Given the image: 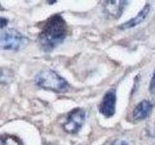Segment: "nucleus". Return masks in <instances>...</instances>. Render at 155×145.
<instances>
[{
  "instance_id": "f257e3e1",
  "label": "nucleus",
  "mask_w": 155,
  "mask_h": 145,
  "mask_svg": "<svg viewBox=\"0 0 155 145\" xmlns=\"http://www.w3.org/2000/svg\"><path fill=\"white\" fill-rule=\"evenodd\" d=\"M68 34V26L60 14H53L42 23L39 40L46 51H51L65 40Z\"/></svg>"
},
{
  "instance_id": "f03ea898",
  "label": "nucleus",
  "mask_w": 155,
  "mask_h": 145,
  "mask_svg": "<svg viewBox=\"0 0 155 145\" xmlns=\"http://www.w3.org/2000/svg\"><path fill=\"white\" fill-rule=\"evenodd\" d=\"M36 84L46 90H51L56 93H65L69 89V83L56 72L46 69L40 72L35 77Z\"/></svg>"
},
{
  "instance_id": "7ed1b4c3",
  "label": "nucleus",
  "mask_w": 155,
  "mask_h": 145,
  "mask_svg": "<svg viewBox=\"0 0 155 145\" xmlns=\"http://www.w3.org/2000/svg\"><path fill=\"white\" fill-rule=\"evenodd\" d=\"M26 43V38L16 29L9 28L0 32V50L16 51Z\"/></svg>"
},
{
  "instance_id": "20e7f679",
  "label": "nucleus",
  "mask_w": 155,
  "mask_h": 145,
  "mask_svg": "<svg viewBox=\"0 0 155 145\" xmlns=\"http://www.w3.org/2000/svg\"><path fill=\"white\" fill-rule=\"evenodd\" d=\"M85 116L86 113L82 108L73 109L68 114L66 122L63 125V129L69 134H77L84 124Z\"/></svg>"
},
{
  "instance_id": "39448f33",
  "label": "nucleus",
  "mask_w": 155,
  "mask_h": 145,
  "mask_svg": "<svg viewBox=\"0 0 155 145\" xmlns=\"http://www.w3.org/2000/svg\"><path fill=\"white\" fill-rule=\"evenodd\" d=\"M115 106L116 92L114 88H110L106 92V94L103 97V100L101 101L99 105V111L106 118H110L115 113Z\"/></svg>"
},
{
  "instance_id": "423d86ee",
  "label": "nucleus",
  "mask_w": 155,
  "mask_h": 145,
  "mask_svg": "<svg viewBox=\"0 0 155 145\" xmlns=\"http://www.w3.org/2000/svg\"><path fill=\"white\" fill-rule=\"evenodd\" d=\"M149 11H150V5L148 3H147L143 6V8L139 12V14H137V16L132 18L131 19H129V21H127L126 22L120 24V25L118 26V28L121 29V30H125V29H130V28H133L135 26H137L138 24L143 22L144 19L147 18V17L149 14Z\"/></svg>"
},
{
  "instance_id": "0eeeda50",
  "label": "nucleus",
  "mask_w": 155,
  "mask_h": 145,
  "mask_svg": "<svg viewBox=\"0 0 155 145\" xmlns=\"http://www.w3.org/2000/svg\"><path fill=\"white\" fill-rule=\"evenodd\" d=\"M153 105L147 100H143L137 105L133 110V119L135 121H142L147 118L151 112Z\"/></svg>"
},
{
  "instance_id": "6e6552de",
  "label": "nucleus",
  "mask_w": 155,
  "mask_h": 145,
  "mask_svg": "<svg viewBox=\"0 0 155 145\" xmlns=\"http://www.w3.org/2000/svg\"><path fill=\"white\" fill-rule=\"evenodd\" d=\"M127 1H107L105 2V9L107 13L110 14L111 17L118 18L127 5Z\"/></svg>"
},
{
  "instance_id": "1a4fd4ad",
  "label": "nucleus",
  "mask_w": 155,
  "mask_h": 145,
  "mask_svg": "<svg viewBox=\"0 0 155 145\" xmlns=\"http://www.w3.org/2000/svg\"><path fill=\"white\" fill-rule=\"evenodd\" d=\"M0 145H22V143L14 135H1Z\"/></svg>"
},
{
  "instance_id": "9d476101",
  "label": "nucleus",
  "mask_w": 155,
  "mask_h": 145,
  "mask_svg": "<svg viewBox=\"0 0 155 145\" xmlns=\"http://www.w3.org/2000/svg\"><path fill=\"white\" fill-rule=\"evenodd\" d=\"M13 74L11 71L5 68H0V83H8L11 81Z\"/></svg>"
},
{
  "instance_id": "9b49d317",
  "label": "nucleus",
  "mask_w": 155,
  "mask_h": 145,
  "mask_svg": "<svg viewBox=\"0 0 155 145\" xmlns=\"http://www.w3.org/2000/svg\"><path fill=\"white\" fill-rule=\"evenodd\" d=\"M149 92L151 94L155 95V71L153 72L152 79H151V81H150V84H149Z\"/></svg>"
},
{
  "instance_id": "f8f14e48",
  "label": "nucleus",
  "mask_w": 155,
  "mask_h": 145,
  "mask_svg": "<svg viewBox=\"0 0 155 145\" xmlns=\"http://www.w3.org/2000/svg\"><path fill=\"white\" fill-rule=\"evenodd\" d=\"M8 24V19L5 18H0V29L4 28L5 26H7Z\"/></svg>"
},
{
  "instance_id": "ddd939ff",
  "label": "nucleus",
  "mask_w": 155,
  "mask_h": 145,
  "mask_svg": "<svg viewBox=\"0 0 155 145\" xmlns=\"http://www.w3.org/2000/svg\"><path fill=\"white\" fill-rule=\"evenodd\" d=\"M113 145H129L128 142H126L125 140H121V139H117L113 143Z\"/></svg>"
},
{
  "instance_id": "4468645a",
  "label": "nucleus",
  "mask_w": 155,
  "mask_h": 145,
  "mask_svg": "<svg viewBox=\"0 0 155 145\" xmlns=\"http://www.w3.org/2000/svg\"><path fill=\"white\" fill-rule=\"evenodd\" d=\"M0 8H1V7H0Z\"/></svg>"
}]
</instances>
